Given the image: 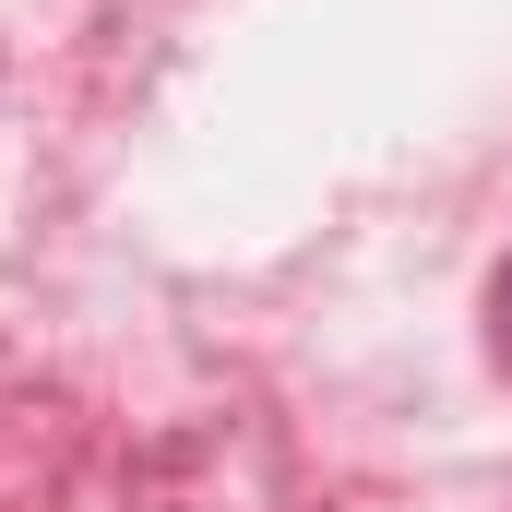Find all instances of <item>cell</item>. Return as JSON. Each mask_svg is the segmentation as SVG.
Returning a JSON list of instances; mask_svg holds the SVG:
<instances>
[{
  "label": "cell",
  "mask_w": 512,
  "mask_h": 512,
  "mask_svg": "<svg viewBox=\"0 0 512 512\" xmlns=\"http://www.w3.org/2000/svg\"><path fill=\"white\" fill-rule=\"evenodd\" d=\"M501 346H512V274H501Z\"/></svg>",
  "instance_id": "1"
}]
</instances>
